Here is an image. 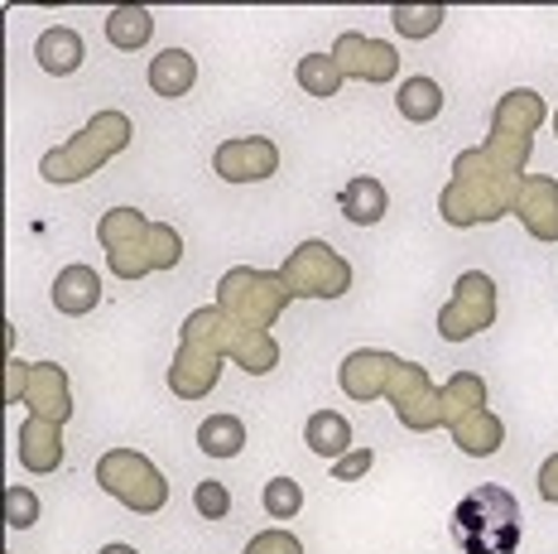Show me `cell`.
<instances>
[{"mask_svg":"<svg viewBox=\"0 0 558 554\" xmlns=\"http://www.w3.org/2000/svg\"><path fill=\"white\" fill-rule=\"evenodd\" d=\"M525 179L530 174L501 165L486 145H472L452 159V179H448V189L438 193V217H444L448 227H458V232L501 222L506 213H515Z\"/></svg>","mask_w":558,"mask_h":554,"instance_id":"1","label":"cell"},{"mask_svg":"<svg viewBox=\"0 0 558 554\" xmlns=\"http://www.w3.org/2000/svg\"><path fill=\"white\" fill-rule=\"evenodd\" d=\"M131 135H135L131 117L107 107L77 135H68V145H53L49 155L39 159V174H44V183H83L97 174V169H107L121 149H131Z\"/></svg>","mask_w":558,"mask_h":554,"instance_id":"2","label":"cell"},{"mask_svg":"<svg viewBox=\"0 0 558 554\" xmlns=\"http://www.w3.org/2000/svg\"><path fill=\"white\" fill-rule=\"evenodd\" d=\"M179 342H193V348H207V352L227 357V362L246 366L251 376H265V372H275V366H279L275 333L246 328V323H236L231 314H222L217 304L193 309V314L183 318V328H179Z\"/></svg>","mask_w":558,"mask_h":554,"instance_id":"3","label":"cell"},{"mask_svg":"<svg viewBox=\"0 0 558 554\" xmlns=\"http://www.w3.org/2000/svg\"><path fill=\"white\" fill-rule=\"evenodd\" d=\"M458 545L468 554H515L520 545V506L506 487H476L452 511Z\"/></svg>","mask_w":558,"mask_h":554,"instance_id":"4","label":"cell"},{"mask_svg":"<svg viewBox=\"0 0 558 554\" xmlns=\"http://www.w3.org/2000/svg\"><path fill=\"white\" fill-rule=\"evenodd\" d=\"M294 304V294L284 290L279 270H260V265H231V270L217 280V309L231 314L246 328L270 333V323H279V314Z\"/></svg>","mask_w":558,"mask_h":554,"instance_id":"5","label":"cell"},{"mask_svg":"<svg viewBox=\"0 0 558 554\" xmlns=\"http://www.w3.org/2000/svg\"><path fill=\"white\" fill-rule=\"evenodd\" d=\"M549 121V107H544V97L534 87H510L501 92V101H496L492 111V131H486V149H492L501 165L520 169L525 174L530 155H534V131Z\"/></svg>","mask_w":558,"mask_h":554,"instance_id":"6","label":"cell"},{"mask_svg":"<svg viewBox=\"0 0 558 554\" xmlns=\"http://www.w3.org/2000/svg\"><path fill=\"white\" fill-rule=\"evenodd\" d=\"M97 487L116 496V502L135 516H155L169 506V478L155 468V458L135 454V448H111V454H101Z\"/></svg>","mask_w":558,"mask_h":554,"instance_id":"7","label":"cell"},{"mask_svg":"<svg viewBox=\"0 0 558 554\" xmlns=\"http://www.w3.org/2000/svg\"><path fill=\"white\" fill-rule=\"evenodd\" d=\"M279 280L294 299H342L352 290V265L328 241H299L279 265Z\"/></svg>","mask_w":558,"mask_h":554,"instance_id":"8","label":"cell"},{"mask_svg":"<svg viewBox=\"0 0 558 554\" xmlns=\"http://www.w3.org/2000/svg\"><path fill=\"white\" fill-rule=\"evenodd\" d=\"M496 323V280L486 270H462L452 285V299L438 309V338L468 342Z\"/></svg>","mask_w":558,"mask_h":554,"instance_id":"9","label":"cell"},{"mask_svg":"<svg viewBox=\"0 0 558 554\" xmlns=\"http://www.w3.org/2000/svg\"><path fill=\"white\" fill-rule=\"evenodd\" d=\"M386 400L395 406V420L414 434H434L444 430V396H438L434 376H428L424 362H395V376L386 386Z\"/></svg>","mask_w":558,"mask_h":554,"instance_id":"10","label":"cell"},{"mask_svg":"<svg viewBox=\"0 0 558 554\" xmlns=\"http://www.w3.org/2000/svg\"><path fill=\"white\" fill-rule=\"evenodd\" d=\"M332 59L342 68V77H356V83H395L400 77V53L386 39H371V34H337Z\"/></svg>","mask_w":558,"mask_h":554,"instance_id":"11","label":"cell"},{"mask_svg":"<svg viewBox=\"0 0 558 554\" xmlns=\"http://www.w3.org/2000/svg\"><path fill=\"white\" fill-rule=\"evenodd\" d=\"M213 174L222 183H265L279 174V145L270 135H241V141L217 145Z\"/></svg>","mask_w":558,"mask_h":554,"instance_id":"12","label":"cell"},{"mask_svg":"<svg viewBox=\"0 0 558 554\" xmlns=\"http://www.w3.org/2000/svg\"><path fill=\"white\" fill-rule=\"evenodd\" d=\"M395 352H380V348H356L347 352V362L337 366V386H342L347 400H362V406H376L386 400V386L395 376Z\"/></svg>","mask_w":558,"mask_h":554,"instance_id":"13","label":"cell"},{"mask_svg":"<svg viewBox=\"0 0 558 554\" xmlns=\"http://www.w3.org/2000/svg\"><path fill=\"white\" fill-rule=\"evenodd\" d=\"M25 406H29V420H49V424L73 420V386H68L63 366L58 362H29Z\"/></svg>","mask_w":558,"mask_h":554,"instance_id":"14","label":"cell"},{"mask_svg":"<svg viewBox=\"0 0 558 554\" xmlns=\"http://www.w3.org/2000/svg\"><path fill=\"white\" fill-rule=\"evenodd\" d=\"M222 362L227 357H217L207 348H193V342H179V352H173V362H169V390L179 400L213 396L217 381H222Z\"/></svg>","mask_w":558,"mask_h":554,"instance_id":"15","label":"cell"},{"mask_svg":"<svg viewBox=\"0 0 558 554\" xmlns=\"http://www.w3.org/2000/svg\"><path fill=\"white\" fill-rule=\"evenodd\" d=\"M520 227L534 241H558V179L554 174H530L515 203Z\"/></svg>","mask_w":558,"mask_h":554,"instance_id":"16","label":"cell"},{"mask_svg":"<svg viewBox=\"0 0 558 554\" xmlns=\"http://www.w3.org/2000/svg\"><path fill=\"white\" fill-rule=\"evenodd\" d=\"M15 438H20V463H25L29 478H49V472L63 468V424L25 420Z\"/></svg>","mask_w":558,"mask_h":554,"instance_id":"17","label":"cell"},{"mask_svg":"<svg viewBox=\"0 0 558 554\" xmlns=\"http://www.w3.org/2000/svg\"><path fill=\"white\" fill-rule=\"evenodd\" d=\"M101 304V275L92 265H63L53 275V309L63 318H83Z\"/></svg>","mask_w":558,"mask_h":554,"instance_id":"18","label":"cell"},{"mask_svg":"<svg viewBox=\"0 0 558 554\" xmlns=\"http://www.w3.org/2000/svg\"><path fill=\"white\" fill-rule=\"evenodd\" d=\"M87 49H83V34L68 29V25H49L34 39V63L44 68L49 77H73L83 68Z\"/></svg>","mask_w":558,"mask_h":554,"instance_id":"19","label":"cell"},{"mask_svg":"<svg viewBox=\"0 0 558 554\" xmlns=\"http://www.w3.org/2000/svg\"><path fill=\"white\" fill-rule=\"evenodd\" d=\"M337 207H342V217L352 227H376L380 217L390 213V193H386V183H380V179L356 174V179L342 183V193H337Z\"/></svg>","mask_w":558,"mask_h":554,"instance_id":"20","label":"cell"},{"mask_svg":"<svg viewBox=\"0 0 558 554\" xmlns=\"http://www.w3.org/2000/svg\"><path fill=\"white\" fill-rule=\"evenodd\" d=\"M448 434L468 458H492V454H501V444H506V424H501V414H492V406L462 414L458 424H448Z\"/></svg>","mask_w":558,"mask_h":554,"instance_id":"21","label":"cell"},{"mask_svg":"<svg viewBox=\"0 0 558 554\" xmlns=\"http://www.w3.org/2000/svg\"><path fill=\"white\" fill-rule=\"evenodd\" d=\"M304 444H308V454L337 463L342 454H352V424H347V414H337V410H313L308 424H304Z\"/></svg>","mask_w":558,"mask_h":554,"instance_id":"22","label":"cell"},{"mask_svg":"<svg viewBox=\"0 0 558 554\" xmlns=\"http://www.w3.org/2000/svg\"><path fill=\"white\" fill-rule=\"evenodd\" d=\"M197 83V59L183 49H165L149 59V92L155 97H183Z\"/></svg>","mask_w":558,"mask_h":554,"instance_id":"23","label":"cell"},{"mask_svg":"<svg viewBox=\"0 0 558 554\" xmlns=\"http://www.w3.org/2000/svg\"><path fill=\"white\" fill-rule=\"evenodd\" d=\"M395 111L414 125H428L444 117V87L434 77H404L400 92H395Z\"/></svg>","mask_w":558,"mask_h":554,"instance_id":"24","label":"cell"},{"mask_svg":"<svg viewBox=\"0 0 558 554\" xmlns=\"http://www.w3.org/2000/svg\"><path fill=\"white\" fill-rule=\"evenodd\" d=\"M197 448L207 458H236L246 448V420L241 414H207L197 424Z\"/></svg>","mask_w":558,"mask_h":554,"instance_id":"25","label":"cell"},{"mask_svg":"<svg viewBox=\"0 0 558 554\" xmlns=\"http://www.w3.org/2000/svg\"><path fill=\"white\" fill-rule=\"evenodd\" d=\"M149 34H155V15L145 5H121L107 15V44L121 53H140L149 44Z\"/></svg>","mask_w":558,"mask_h":554,"instance_id":"26","label":"cell"},{"mask_svg":"<svg viewBox=\"0 0 558 554\" xmlns=\"http://www.w3.org/2000/svg\"><path fill=\"white\" fill-rule=\"evenodd\" d=\"M438 396H444V430H448V424H458L462 414L486 406V381L476 372H452L444 386H438Z\"/></svg>","mask_w":558,"mask_h":554,"instance_id":"27","label":"cell"},{"mask_svg":"<svg viewBox=\"0 0 558 554\" xmlns=\"http://www.w3.org/2000/svg\"><path fill=\"white\" fill-rule=\"evenodd\" d=\"M294 77H299V92H308V97H337L347 83L332 53H304L294 68Z\"/></svg>","mask_w":558,"mask_h":554,"instance_id":"28","label":"cell"},{"mask_svg":"<svg viewBox=\"0 0 558 554\" xmlns=\"http://www.w3.org/2000/svg\"><path fill=\"white\" fill-rule=\"evenodd\" d=\"M444 20H448V5H390V25L404 39H428V34L444 29Z\"/></svg>","mask_w":558,"mask_h":554,"instance_id":"29","label":"cell"},{"mask_svg":"<svg viewBox=\"0 0 558 554\" xmlns=\"http://www.w3.org/2000/svg\"><path fill=\"white\" fill-rule=\"evenodd\" d=\"M260 506L275 521H294V516L304 511V487H299V478H270L260 487Z\"/></svg>","mask_w":558,"mask_h":554,"instance_id":"30","label":"cell"},{"mask_svg":"<svg viewBox=\"0 0 558 554\" xmlns=\"http://www.w3.org/2000/svg\"><path fill=\"white\" fill-rule=\"evenodd\" d=\"M145 251H149V265H155V270H173V265L183 261V237L173 232L169 222H149Z\"/></svg>","mask_w":558,"mask_h":554,"instance_id":"31","label":"cell"},{"mask_svg":"<svg viewBox=\"0 0 558 554\" xmlns=\"http://www.w3.org/2000/svg\"><path fill=\"white\" fill-rule=\"evenodd\" d=\"M193 511L203 516V521H227L231 516V492L217 478H203L193 487Z\"/></svg>","mask_w":558,"mask_h":554,"instance_id":"32","label":"cell"},{"mask_svg":"<svg viewBox=\"0 0 558 554\" xmlns=\"http://www.w3.org/2000/svg\"><path fill=\"white\" fill-rule=\"evenodd\" d=\"M39 521V496L29 487H5V526L10 530H29Z\"/></svg>","mask_w":558,"mask_h":554,"instance_id":"33","label":"cell"},{"mask_svg":"<svg viewBox=\"0 0 558 554\" xmlns=\"http://www.w3.org/2000/svg\"><path fill=\"white\" fill-rule=\"evenodd\" d=\"M246 554H304V545H299L294 530L275 526V530H260V535L246 540Z\"/></svg>","mask_w":558,"mask_h":554,"instance_id":"34","label":"cell"},{"mask_svg":"<svg viewBox=\"0 0 558 554\" xmlns=\"http://www.w3.org/2000/svg\"><path fill=\"white\" fill-rule=\"evenodd\" d=\"M371 468H376V448H352V454H342L332 463V478L337 482H362Z\"/></svg>","mask_w":558,"mask_h":554,"instance_id":"35","label":"cell"},{"mask_svg":"<svg viewBox=\"0 0 558 554\" xmlns=\"http://www.w3.org/2000/svg\"><path fill=\"white\" fill-rule=\"evenodd\" d=\"M25 381H29V362L10 357L5 362V406H25Z\"/></svg>","mask_w":558,"mask_h":554,"instance_id":"36","label":"cell"},{"mask_svg":"<svg viewBox=\"0 0 558 554\" xmlns=\"http://www.w3.org/2000/svg\"><path fill=\"white\" fill-rule=\"evenodd\" d=\"M539 496H544L549 506H558V454H549V458L539 463Z\"/></svg>","mask_w":558,"mask_h":554,"instance_id":"37","label":"cell"},{"mask_svg":"<svg viewBox=\"0 0 558 554\" xmlns=\"http://www.w3.org/2000/svg\"><path fill=\"white\" fill-rule=\"evenodd\" d=\"M97 554H140V550L135 545H101Z\"/></svg>","mask_w":558,"mask_h":554,"instance_id":"38","label":"cell"},{"mask_svg":"<svg viewBox=\"0 0 558 554\" xmlns=\"http://www.w3.org/2000/svg\"><path fill=\"white\" fill-rule=\"evenodd\" d=\"M554 135H558V111H554Z\"/></svg>","mask_w":558,"mask_h":554,"instance_id":"39","label":"cell"}]
</instances>
